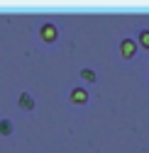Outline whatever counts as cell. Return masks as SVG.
<instances>
[{"label": "cell", "instance_id": "6da1fadb", "mask_svg": "<svg viewBox=\"0 0 149 153\" xmlns=\"http://www.w3.org/2000/svg\"><path fill=\"white\" fill-rule=\"evenodd\" d=\"M39 39L44 44H54L59 39V27L54 25V22H42L39 25Z\"/></svg>", "mask_w": 149, "mask_h": 153}, {"label": "cell", "instance_id": "7a4b0ae2", "mask_svg": "<svg viewBox=\"0 0 149 153\" xmlns=\"http://www.w3.org/2000/svg\"><path fill=\"white\" fill-rule=\"evenodd\" d=\"M137 39H129V36H127V39H120V44H117V53L122 56V59L125 61H129V59H135V56H137Z\"/></svg>", "mask_w": 149, "mask_h": 153}, {"label": "cell", "instance_id": "3957f363", "mask_svg": "<svg viewBox=\"0 0 149 153\" xmlns=\"http://www.w3.org/2000/svg\"><path fill=\"white\" fill-rule=\"evenodd\" d=\"M88 97H90V95H88V90L86 88H71V92H68V100L73 102V105H78V107H83V105H88Z\"/></svg>", "mask_w": 149, "mask_h": 153}, {"label": "cell", "instance_id": "277c9868", "mask_svg": "<svg viewBox=\"0 0 149 153\" xmlns=\"http://www.w3.org/2000/svg\"><path fill=\"white\" fill-rule=\"evenodd\" d=\"M34 105H37V102H34V97H32V92H27V90L20 92V97H17V107H20L22 112H32Z\"/></svg>", "mask_w": 149, "mask_h": 153}, {"label": "cell", "instance_id": "5b68a950", "mask_svg": "<svg viewBox=\"0 0 149 153\" xmlns=\"http://www.w3.org/2000/svg\"><path fill=\"white\" fill-rule=\"evenodd\" d=\"M137 46L149 49V27H144V29H139V32H137Z\"/></svg>", "mask_w": 149, "mask_h": 153}, {"label": "cell", "instance_id": "8992f818", "mask_svg": "<svg viewBox=\"0 0 149 153\" xmlns=\"http://www.w3.org/2000/svg\"><path fill=\"white\" fill-rule=\"evenodd\" d=\"M12 129H15V124H12L8 117H3V119H0V136H10V134H12Z\"/></svg>", "mask_w": 149, "mask_h": 153}, {"label": "cell", "instance_id": "52a82bcc", "mask_svg": "<svg viewBox=\"0 0 149 153\" xmlns=\"http://www.w3.org/2000/svg\"><path fill=\"white\" fill-rule=\"evenodd\" d=\"M81 78H83L86 83H96V80H98V73L93 71V68H81Z\"/></svg>", "mask_w": 149, "mask_h": 153}]
</instances>
